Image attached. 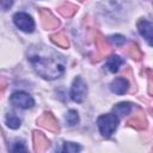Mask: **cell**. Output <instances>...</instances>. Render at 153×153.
<instances>
[{
	"label": "cell",
	"instance_id": "obj_10",
	"mask_svg": "<svg viewBox=\"0 0 153 153\" xmlns=\"http://www.w3.org/2000/svg\"><path fill=\"white\" fill-rule=\"evenodd\" d=\"M33 145L36 152H43L49 147V140L44 136V134L39 131H33Z\"/></svg>",
	"mask_w": 153,
	"mask_h": 153
},
{
	"label": "cell",
	"instance_id": "obj_19",
	"mask_svg": "<svg viewBox=\"0 0 153 153\" xmlns=\"http://www.w3.org/2000/svg\"><path fill=\"white\" fill-rule=\"evenodd\" d=\"M66 122L68 126H75L79 122V116L75 110H69L66 115Z\"/></svg>",
	"mask_w": 153,
	"mask_h": 153
},
{
	"label": "cell",
	"instance_id": "obj_15",
	"mask_svg": "<svg viewBox=\"0 0 153 153\" xmlns=\"http://www.w3.org/2000/svg\"><path fill=\"white\" fill-rule=\"evenodd\" d=\"M128 124H130L137 129H143L146 127V120H145L143 115H136L128 121Z\"/></svg>",
	"mask_w": 153,
	"mask_h": 153
},
{
	"label": "cell",
	"instance_id": "obj_25",
	"mask_svg": "<svg viewBox=\"0 0 153 153\" xmlns=\"http://www.w3.org/2000/svg\"><path fill=\"white\" fill-rule=\"evenodd\" d=\"M80 1H84V0H80Z\"/></svg>",
	"mask_w": 153,
	"mask_h": 153
},
{
	"label": "cell",
	"instance_id": "obj_16",
	"mask_svg": "<svg viewBox=\"0 0 153 153\" xmlns=\"http://www.w3.org/2000/svg\"><path fill=\"white\" fill-rule=\"evenodd\" d=\"M59 12L63 17H72L76 12V6H74L72 4H63L59 7Z\"/></svg>",
	"mask_w": 153,
	"mask_h": 153
},
{
	"label": "cell",
	"instance_id": "obj_18",
	"mask_svg": "<svg viewBox=\"0 0 153 153\" xmlns=\"http://www.w3.org/2000/svg\"><path fill=\"white\" fill-rule=\"evenodd\" d=\"M6 124L10 127V128H12V129H17V128H19L20 127V120L17 117V116H14V115H7L6 116Z\"/></svg>",
	"mask_w": 153,
	"mask_h": 153
},
{
	"label": "cell",
	"instance_id": "obj_4",
	"mask_svg": "<svg viewBox=\"0 0 153 153\" xmlns=\"http://www.w3.org/2000/svg\"><path fill=\"white\" fill-rule=\"evenodd\" d=\"M13 22L16 26L24 32H32L35 30V22L27 13H24V12L16 13L13 17Z\"/></svg>",
	"mask_w": 153,
	"mask_h": 153
},
{
	"label": "cell",
	"instance_id": "obj_17",
	"mask_svg": "<svg viewBox=\"0 0 153 153\" xmlns=\"http://www.w3.org/2000/svg\"><path fill=\"white\" fill-rule=\"evenodd\" d=\"M127 54H128L131 59H134V60H140V59L142 57V53H141L140 48H139L136 44H130V45L128 47V49H127Z\"/></svg>",
	"mask_w": 153,
	"mask_h": 153
},
{
	"label": "cell",
	"instance_id": "obj_14",
	"mask_svg": "<svg viewBox=\"0 0 153 153\" xmlns=\"http://www.w3.org/2000/svg\"><path fill=\"white\" fill-rule=\"evenodd\" d=\"M96 45H97V49H98V51L100 53V55H105L108 51H109V49H110V47H109V44L106 43V41H105V38L102 36V35H97V37H96Z\"/></svg>",
	"mask_w": 153,
	"mask_h": 153
},
{
	"label": "cell",
	"instance_id": "obj_21",
	"mask_svg": "<svg viewBox=\"0 0 153 153\" xmlns=\"http://www.w3.org/2000/svg\"><path fill=\"white\" fill-rule=\"evenodd\" d=\"M115 45H122L124 42H126V38L123 37V36H121V35H114V36H110V38H109Z\"/></svg>",
	"mask_w": 153,
	"mask_h": 153
},
{
	"label": "cell",
	"instance_id": "obj_7",
	"mask_svg": "<svg viewBox=\"0 0 153 153\" xmlns=\"http://www.w3.org/2000/svg\"><path fill=\"white\" fill-rule=\"evenodd\" d=\"M41 14V19H42V25L47 29V30H51L55 29L60 25V22L56 17L53 16V13L48 10H41L39 11Z\"/></svg>",
	"mask_w": 153,
	"mask_h": 153
},
{
	"label": "cell",
	"instance_id": "obj_5",
	"mask_svg": "<svg viewBox=\"0 0 153 153\" xmlns=\"http://www.w3.org/2000/svg\"><path fill=\"white\" fill-rule=\"evenodd\" d=\"M10 102L14 105V106H18V108H22V109H29L31 106H33L35 102L32 99V97L25 92H22V91H17L14 92L11 98H10Z\"/></svg>",
	"mask_w": 153,
	"mask_h": 153
},
{
	"label": "cell",
	"instance_id": "obj_12",
	"mask_svg": "<svg viewBox=\"0 0 153 153\" xmlns=\"http://www.w3.org/2000/svg\"><path fill=\"white\" fill-rule=\"evenodd\" d=\"M131 111L130 103H118L114 106V112L116 116H126Z\"/></svg>",
	"mask_w": 153,
	"mask_h": 153
},
{
	"label": "cell",
	"instance_id": "obj_13",
	"mask_svg": "<svg viewBox=\"0 0 153 153\" xmlns=\"http://www.w3.org/2000/svg\"><path fill=\"white\" fill-rule=\"evenodd\" d=\"M50 38H51V41L56 44V45H59V47H61V48H68V45H69V42H68V38L63 35V33H54V35H51L50 36Z\"/></svg>",
	"mask_w": 153,
	"mask_h": 153
},
{
	"label": "cell",
	"instance_id": "obj_8",
	"mask_svg": "<svg viewBox=\"0 0 153 153\" xmlns=\"http://www.w3.org/2000/svg\"><path fill=\"white\" fill-rule=\"evenodd\" d=\"M137 30L140 32L141 36H143L146 38V41L148 42V44H152V32H153V25L151 22L147 20H140L137 23Z\"/></svg>",
	"mask_w": 153,
	"mask_h": 153
},
{
	"label": "cell",
	"instance_id": "obj_6",
	"mask_svg": "<svg viewBox=\"0 0 153 153\" xmlns=\"http://www.w3.org/2000/svg\"><path fill=\"white\" fill-rule=\"evenodd\" d=\"M37 123L48 129V130H51V131H59V122L55 118V116L51 114V112H44L38 120H37Z\"/></svg>",
	"mask_w": 153,
	"mask_h": 153
},
{
	"label": "cell",
	"instance_id": "obj_24",
	"mask_svg": "<svg viewBox=\"0 0 153 153\" xmlns=\"http://www.w3.org/2000/svg\"><path fill=\"white\" fill-rule=\"evenodd\" d=\"M12 151H26V148L23 146L22 142H16V147H13Z\"/></svg>",
	"mask_w": 153,
	"mask_h": 153
},
{
	"label": "cell",
	"instance_id": "obj_3",
	"mask_svg": "<svg viewBox=\"0 0 153 153\" xmlns=\"http://www.w3.org/2000/svg\"><path fill=\"white\" fill-rule=\"evenodd\" d=\"M86 93H87L86 82L84 81L82 78L76 76L73 80V84H72V87H71V98L76 103H81L85 99Z\"/></svg>",
	"mask_w": 153,
	"mask_h": 153
},
{
	"label": "cell",
	"instance_id": "obj_9",
	"mask_svg": "<svg viewBox=\"0 0 153 153\" xmlns=\"http://www.w3.org/2000/svg\"><path fill=\"white\" fill-rule=\"evenodd\" d=\"M129 88L128 81L124 78H116L110 84V90L116 94H124Z\"/></svg>",
	"mask_w": 153,
	"mask_h": 153
},
{
	"label": "cell",
	"instance_id": "obj_11",
	"mask_svg": "<svg viewBox=\"0 0 153 153\" xmlns=\"http://www.w3.org/2000/svg\"><path fill=\"white\" fill-rule=\"evenodd\" d=\"M122 63H123V60H122L120 56L114 55V56H110V57L108 59V62H106L105 67H106L110 72L116 73V72L118 71V68H120V66H121Z\"/></svg>",
	"mask_w": 153,
	"mask_h": 153
},
{
	"label": "cell",
	"instance_id": "obj_1",
	"mask_svg": "<svg viewBox=\"0 0 153 153\" xmlns=\"http://www.w3.org/2000/svg\"><path fill=\"white\" fill-rule=\"evenodd\" d=\"M29 61L44 79H56L63 73V63L56 53L47 48H35L29 54Z\"/></svg>",
	"mask_w": 153,
	"mask_h": 153
},
{
	"label": "cell",
	"instance_id": "obj_22",
	"mask_svg": "<svg viewBox=\"0 0 153 153\" xmlns=\"http://www.w3.org/2000/svg\"><path fill=\"white\" fill-rule=\"evenodd\" d=\"M13 5V0H0V10L7 11Z\"/></svg>",
	"mask_w": 153,
	"mask_h": 153
},
{
	"label": "cell",
	"instance_id": "obj_23",
	"mask_svg": "<svg viewBox=\"0 0 153 153\" xmlns=\"http://www.w3.org/2000/svg\"><path fill=\"white\" fill-rule=\"evenodd\" d=\"M6 86H7V81H6V80H5L2 76H0V97H1L2 92L5 91Z\"/></svg>",
	"mask_w": 153,
	"mask_h": 153
},
{
	"label": "cell",
	"instance_id": "obj_2",
	"mask_svg": "<svg viewBox=\"0 0 153 153\" xmlns=\"http://www.w3.org/2000/svg\"><path fill=\"white\" fill-rule=\"evenodd\" d=\"M97 124H98L100 134L105 137H109L116 130V128L118 126V117L114 114L102 115V116L98 117Z\"/></svg>",
	"mask_w": 153,
	"mask_h": 153
},
{
	"label": "cell",
	"instance_id": "obj_20",
	"mask_svg": "<svg viewBox=\"0 0 153 153\" xmlns=\"http://www.w3.org/2000/svg\"><path fill=\"white\" fill-rule=\"evenodd\" d=\"M80 149H81V147L78 146L76 143H73V142H65L61 151H62V152H79Z\"/></svg>",
	"mask_w": 153,
	"mask_h": 153
}]
</instances>
